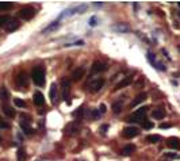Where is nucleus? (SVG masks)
<instances>
[{
	"mask_svg": "<svg viewBox=\"0 0 180 161\" xmlns=\"http://www.w3.org/2000/svg\"><path fill=\"white\" fill-rule=\"evenodd\" d=\"M31 77H33V81L35 83V85L42 87V85L45 84V68L43 67H35L34 69H33Z\"/></svg>",
	"mask_w": 180,
	"mask_h": 161,
	"instance_id": "obj_1",
	"label": "nucleus"
},
{
	"mask_svg": "<svg viewBox=\"0 0 180 161\" xmlns=\"http://www.w3.org/2000/svg\"><path fill=\"white\" fill-rule=\"evenodd\" d=\"M148 107H141L140 110H137L135 112H133L130 116H129V122H131V123H134V122H142L144 123V121H145V115H146V111H148Z\"/></svg>",
	"mask_w": 180,
	"mask_h": 161,
	"instance_id": "obj_2",
	"label": "nucleus"
},
{
	"mask_svg": "<svg viewBox=\"0 0 180 161\" xmlns=\"http://www.w3.org/2000/svg\"><path fill=\"white\" fill-rule=\"evenodd\" d=\"M104 85V80H103L102 77H98V79H94L92 81L88 83V91L91 94H95V92L100 91V88H103Z\"/></svg>",
	"mask_w": 180,
	"mask_h": 161,
	"instance_id": "obj_3",
	"label": "nucleus"
},
{
	"mask_svg": "<svg viewBox=\"0 0 180 161\" xmlns=\"http://www.w3.org/2000/svg\"><path fill=\"white\" fill-rule=\"evenodd\" d=\"M61 84H62V96L64 99L67 100V103H71L69 102V91H71V81H69V79H67V77H64L62 81H61Z\"/></svg>",
	"mask_w": 180,
	"mask_h": 161,
	"instance_id": "obj_4",
	"label": "nucleus"
},
{
	"mask_svg": "<svg viewBox=\"0 0 180 161\" xmlns=\"http://www.w3.org/2000/svg\"><path fill=\"white\" fill-rule=\"evenodd\" d=\"M34 15H35V10H34L33 7H25V8H22V10L19 11V16H21L22 19H25V21L31 19Z\"/></svg>",
	"mask_w": 180,
	"mask_h": 161,
	"instance_id": "obj_5",
	"label": "nucleus"
},
{
	"mask_svg": "<svg viewBox=\"0 0 180 161\" xmlns=\"http://www.w3.org/2000/svg\"><path fill=\"white\" fill-rule=\"evenodd\" d=\"M107 69V65L102 61H95L94 65H92V73H100L103 70Z\"/></svg>",
	"mask_w": 180,
	"mask_h": 161,
	"instance_id": "obj_6",
	"label": "nucleus"
},
{
	"mask_svg": "<svg viewBox=\"0 0 180 161\" xmlns=\"http://www.w3.org/2000/svg\"><path fill=\"white\" fill-rule=\"evenodd\" d=\"M138 134H140V130H138L137 127H126V129L123 130V135L126 137V138H134Z\"/></svg>",
	"mask_w": 180,
	"mask_h": 161,
	"instance_id": "obj_7",
	"label": "nucleus"
},
{
	"mask_svg": "<svg viewBox=\"0 0 180 161\" xmlns=\"http://www.w3.org/2000/svg\"><path fill=\"white\" fill-rule=\"evenodd\" d=\"M85 74V70L84 68H76V69L72 72V80L73 81H79L81 77Z\"/></svg>",
	"mask_w": 180,
	"mask_h": 161,
	"instance_id": "obj_8",
	"label": "nucleus"
},
{
	"mask_svg": "<svg viewBox=\"0 0 180 161\" xmlns=\"http://www.w3.org/2000/svg\"><path fill=\"white\" fill-rule=\"evenodd\" d=\"M65 131H67V134H77L80 131V125L79 123H69L65 127Z\"/></svg>",
	"mask_w": 180,
	"mask_h": 161,
	"instance_id": "obj_9",
	"label": "nucleus"
},
{
	"mask_svg": "<svg viewBox=\"0 0 180 161\" xmlns=\"http://www.w3.org/2000/svg\"><path fill=\"white\" fill-rule=\"evenodd\" d=\"M16 84H18V87H26V85H27V74H26L25 72H22V73L18 74V77H16Z\"/></svg>",
	"mask_w": 180,
	"mask_h": 161,
	"instance_id": "obj_10",
	"label": "nucleus"
},
{
	"mask_svg": "<svg viewBox=\"0 0 180 161\" xmlns=\"http://www.w3.org/2000/svg\"><path fill=\"white\" fill-rule=\"evenodd\" d=\"M167 145H168L171 149H179L180 148V140L176 138V137H171V138H168Z\"/></svg>",
	"mask_w": 180,
	"mask_h": 161,
	"instance_id": "obj_11",
	"label": "nucleus"
},
{
	"mask_svg": "<svg viewBox=\"0 0 180 161\" xmlns=\"http://www.w3.org/2000/svg\"><path fill=\"white\" fill-rule=\"evenodd\" d=\"M131 81H133V77H131V76L125 77V79H123L122 81H120V83H118V84L115 85V89H122V88L127 87V85H130V84H131Z\"/></svg>",
	"mask_w": 180,
	"mask_h": 161,
	"instance_id": "obj_12",
	"label": "nucleus"
},
{
	"mask_svg": "<svg viewBox=\"0 0 180 161\" xmlns=\"http://www.w3.org/2000/svg\"><path fill=\"white\" fill-rule=\"evenodd\" d=\"M33 100H34L35 106H43V103H45V98H43V95L41 92H35L34 96H33Z\"/></svg>",
	"mask_w": 180,
	"mask_h": 161,
	"instance_id": "obj_13",
	"label": "nucleus"
},
{
	"mask_svg": "<svg viewBox=\"0 0 180 161\" xmlns=\"http://www.w3.org/2000/svg\"><path fill=\"white\" fill-rule=\"evenodd\" d=\"M148 98V95L145 94V92H142V94H140L138 96H135V99L131 102V104H130V107H135V106H138L140 103H142L145 100V99Z\"/></svg>",
	"mask_w": 180,
	"mask_h": 161,
	"instance_id": "obj_14",
	"label": "nucleus"
},
{
	"mask_svg": "<svg viewBox=\"0 0 180 161\" xmlns=\"http://www.w3.org/2000/svg\"><path fill=\"white\" fill-rule=\"evenodd\" d=\"M18 27H19V22L16 19H12V18H11V21L7 23V26H6L7 31H15Z\"/></svg>",
	"mask_w": 180,
	"mask_h": 161,
	"instance_id": "obj_15",
	"label": "nucleus"
},
{
	"mask_svg": "<svg viewBox=\"0 0 180 161\" xmlns=\"http://www.w3.org/2000/svg\"><path fill=\"white\" fill-rule=\"evenodd\" d=\"M135 152V146L134 145H126V146L120 150V154H123V156H130V154H133Z\"/></svg>",
	"mask_w": 180,
	"mask_h": 161,
	"instance_id": "obj_16",
	"label": "nucleus"
},
{
	"mask_svg": "<svg viewBox=\"0 0 180 161\" xmlns=\"http://www.w3.org/2000/svg\"><path fill=\"white\" fill-rule=\"evenodd\" d=\"M122 109H123V99H119V100H117V102L113 104L114 114H119V112L122 111Z\"/></svg>",
	"mask_w": 180,
	"mask_h": 161,
	"instance_id": "obj_17",
	"label": "nucleus"
},
{
	"mask_svg": "<svg viewBox=\"0 0 180 161\" xmlns=\"http://www.w3.org/2000/svg\"><path fill=\"white\" fill-rule=\"evenodd\" d=\"M152 116L154 119H164V118H165V110H162V109H156V110H153Z\"/></svg>",
	"mask_w": 180,
	"mask_h": 161,
	"instance_id": "obj_18",
	"label": "nucleus"
},
{
	"mask_svg": "<svg viewBox=\"0 0 180 161\" xmlns=\"http://www.w3.org/2000/svg\"><path fill=\"white\" fill-rule=\"evenodd\" d=\"M1 110H3V112L8 116V118H14V116H15V111L12 110V107H10V106L3 104V106H1Z\"/></svg>",
	"mask_w": 180,
	"mask_h": 161,
	"instance_id": "obj_19",
	"label": "nucleus"
},
{
	"mask_svg": "<svg viewBox=\"0 0 180 161\" xmlns=\"http://www.w3.org/2000/svg\"><path fill=\"white\" fill-rule=\"evenodd\" d=\"M49 96H50V99H52V102L56 103V99H57V84H56V83H53V84H52V87H50Z\"/></svg>",
	"mask_w": 180,
	"mask_h": 161,
	"instance_id": "obj_20",
	"label": "nucleus"
},
{
	"mask_svg": "<svg viewBox=\"0 0 180 161\" xmlns=\"http://www.w3.org/2000/svg\"><path fill=\"white\" fill-rule=\"evenodd\" d=\"M21 127H22V130L25 131V134H27V135H28V134H33V133H34V130L28 126V122L22 121V122H21Z\"/></svg>",
	"mask_w": 180,
	"mask_h": 161,
	"instance_id": "obj_21",
	"label": "nucleus"
},
{
	"mask_svg": "<svg viewBox=\"0 0 180 161\" xmlns=\"http://www.w3.org/2000/svg\"><path fill=\"white\" fill-rule=\"evenodd\" d=\"M16 158H18V161H26V158H27V153H26L25 148H21V149H18Z\"/></svg>",
	"mask_w": 180,
	"mask_h": 161,
	"instance_id": "obj_22",
	"label": "nucleus"
},
{
	"mask_svg": "<svg viewBox=\"0 0 180 161\" xmlns=\"http://www.w3.org/2000/svg\"><path fill=\"white\" fill-rule=\"evenodd\" d=\"M0 99H1V100H4V102L10 99V92H8V89L6 87L0 88Z\"/></svg>",
	"mask_w": 180,
	"mask_h": 161,
	"instance_id": "obj_23",
	"label": "nucleus"
},
{
	"mask_svg": "<svg viewBox=\"0 0 180 161\" xmlns=\"http://www.w3.org/2000/svg\"><path fill=\"white\" fill-rule=\"evenodd\" d=\"M145 140H146V142H149V144H157V142L161 141V137L160 135H148Z\"/></svg>",
	"mask_w": 180,
	"mask_h": 161,
	"instance_id": "obj_24",
	"label": "nucleus"
},
{
	"mask_svg": "<svg viewBox=\"0 0 180 161\" xmlns=\"http://www.w3.org/2000/svg\"><path fill=\"white\" fill-rule=\"evenodd\" d=\"M58 26H60V23H58V22H53L52 25H49L47 27L43 28V30H42V34H45V33H47V31H53V30H56V28L58 27Z\"/></svg>",
	"mask_w": 180,
	"mask_h": 161,
	"instance_id": "obj_25",
	"label": "nucleus"
},
{
	"mask_svg": "<svg viewBox=\"0 0 180 161\" xmlns=\"http://www.w3.org/2000/svg\"><path fill=\"white\" fill-rule=\"evenodd\" d=\"M12 8V3L10 1H0V11H7Z\"/></svg>",
	"mask_w": 180,
	"mask_h": 161,
	"instance_id": "obj_26",
	"label": "nucleus"
},
{
	"mask_svg": "<svg viewBox=\"0 0 180 161\" xmlns=\"http://www.w3.org/2000/svg\"><path fill=\"white\" fill-rule=\"evenodd\" d=\"M11 21V18L7 16V15H1L0 16V27H3V26H7V23Z\"/></svg>",
	"mask_w": 180,
	"mask_h": 161,
	"instance_id": "obj_27",
	"label": "nucleus"
},
{
	"mask_svg": "<svg viewBox=\"0 0 180 161\" xmlns=\"http://www.w3.org/2000/svg\"><path fill=\"white\" fill-rule=\"evenodd\" d=\"M83 115H84V107H79V109L73 112V116L74 118H77V119L83 118Z\"/></svg>",
	"mask_w": 180,
	"mask_h": 161,
	"instance_id": "obj_28",
	"label": "nucleus"
},
{
	"mask_svg": "<svg viewBox=\"0 0 180 161\" xmlns=\"http://www.w3.org/2000/svg\"><path fill=\"white\" fill-rule=\"evenodd\" d=\"M146 57H148V60H149V62L152 64L153 67L156 68V65H157V62H156V60H154V54H153L152 52H148L146 53Z\"/></svg>",
	"mask_w": 180,
	"mask_h": 161,
	"instance_id": "obj_29",
	"label": "nucleus"
},
{
	"mask_svg": "<svg viewBox=\"0 0 180 161\" xmlns=\"http://www.w3.org/2000/svg\"><path fill=\"white\" fill-rule=\"evenodd\" d=\"M164 156L167 158H169V160H179L180 158V154H175V153H165Z\"/></svg>",
	"mask_w": 180,
	"mask_h": 161,
	"instance_id": "obj_30",
	"label": "nucleus"
},
{
	"mask_svg": "<svg viewBox=\"0 0 180 161\" xmlns=\"http://www.w3.org/2000/svg\"><path fill=\"white\" fill-rule=\"evenodd\" d=\"M14 103H15V106H16V107H26V103L23 102L22 99H19V98L14 99Z\"/></svg>",
	"mask_w": 180,
	"mask_h": 161,
	"instance_id": "obj_31",
	"label": "nucleus"
},
{
	"mask_svg": "<svg viewBox=\"0 0 180 161\" xmlns=\"http://www.w3.org/2000/svg\"><path fill=\"white\" fill-rule=\"evenodd\" d=\"M0 127H3V129H8V127H10V125H8L7 122H4L3 119L0 118Z\"/></svg>",
	"mask_w": 180,
	"mask_h": 161,
	"instance_id": "obj_32",
	"label": "nucleus"
},
{
	"mask_svg": "<svg viewBox=\"0 0 180 161\" xmlns=\"http://www.w3.org/2000/svg\"><path fill=\"white\" fill-rule=\"evenodd\" d=\"M142 126H144V129H152L153 123L152 122H144V123H142Z\"/></svg>",
	"mask_w": 180,
	"mask_h": 161,
	"instance_id": "obj_33",
	"label": "nucleus"
},
{
	"mask_svg": "<svg viewBox=\"0 0 180 161\" xmlns=\"http://www.w3.org/2000/svg\"><path fill=\"white\" fill-rule=\"evenodd\" d=\"M81 45H84V42L83 41H77V42H74V43H68L67 46H81Z\"/></svg>",
	"mask_w": 180,
	"mask_h": 161,
	"instance_id": "obj_34",
	"label": "nucleus"
},
{
	"mask_svg": "<svg viewBox=\"0 0 180 161\" xmlns=\"http://www.w3.org/2000/svg\"><path fill=\"white\" fill-rule=\"evenodd\" d=\"M91 115H92V118H99V116H100V112L96 111V110H94V111L91 112Z\"/></svg>",
	"mask_w": 180,
	"mask_h": 161,
	"instance_id": "obj_35",
	"label": "nucleus"
},
{
	"mask_svg": "<svg viewBox=\"0 0 180 161\" xmlns=\"http://www.w3.org/2000/svg\"><path fill=\"white\" fill-rule=\"evenodd\" d=\"M160 127H161V129H169V127H172V125H171V123H161Z\"/></svg>",
	"mask_w": 180,
	"mask_h": 161,
	"instance_id": "obj_36",
	"label": "nucleus"
},
{
	"mask_svg": "<svg viewBox=\"0 0 180 161\" xmlns=\"http://www.w3.org/2000/svg\"><path fill=\"white\" fill-rule=\"evenodd\" d=\"M96 22H98V19H96V18H91V21H89V25H91V26H96V25H98Z\"/></svg>",
	"mask_w": 180,
	"mask_h": 161,
	"instance_id": "obj_37",
	"label": "nucleus"
},
{
	"mask_svg": "<svg viewBox=\"0 0 180 161\" xmlns=\"http://www.w3.org/2000/svg\"><path fill=\"white\" fill-rule=\"evenodd\" d=\"M106 111H107L106 104H100V107H99V112H106Z\"/></svg>",
	"mask_w": 180,
	"mask_h": 161,
	"instance_id": "obj_38",
	"label": "nucleus"
},
{
	"mask_svg": "<svg viewBox=\"0 0 180 161\" xmlns=\"http://www.w3.org/2000/svg\"><path fill=\"white\" fill-rule=\"evenodd\" d=\"M108 129V125H104V126H102L100 127V131H102V133H106V130Z\"/></svg>",
	"mask_w": 180,
	"mask_h": 161,
	"instance_id": "obj_39",
	"label": "nucleus"
},
{
	"mask_svg": "<svg viewBox=\"0 0 180 161\" xmlns=\"http://www.w3.org/2000/svg\"><path fill=\"white\" fill-rule=\"evenodd\" d=\"M177 50H179V52H180V45H179V46H177Z\"/></svg>",
	"mask_w": 180,
	"mask_h": 161,
	"instance_id": "obj_40",
	"label": "nucleus"
},
{
	"mask_svg": "<svg viewBox=\"0 0 180 161\" xmlns=\"http://www.w3.org/2000/svg\"><path fill=\"white\" fill-rule=\"evenodd\" d=\"M177 4H179V7H180V1H179V3H177Z\"/></svg>",
	"mask_w": 180,
	"mask_h": 161,
	"instance_id": "obj_41",
	"label": "nucleus"
},
{
	"mask_svg": "<svg viewBox=\"0 0 180 161\" xmlns=\"http://www.w3.org/2000/svg\"><path fill=\"white\" fill-rule=\"evenodd\" d=\"M0 142H1V137H0Z\"/></svg>",
	"mask_w": 180,
	"mask_h": 161,
	"instance_id": "obj_42",
	"label": "nucleus"
},
{
	"mask_svg": "<svg viewBox=\"0 0 180 161\" xmlns=\"http://www.w3.org/2000/svg\"><path fill=\"white\" fill-rule=\"evenodd\" d=\"M179 15H180V12H179Z\"/></svg>",
	"mask_w": 180,
	"mask_h": 161,
	"instance_id": "obj_43",
	"label": "nucleus"
}]
</instances>
